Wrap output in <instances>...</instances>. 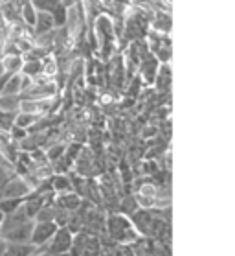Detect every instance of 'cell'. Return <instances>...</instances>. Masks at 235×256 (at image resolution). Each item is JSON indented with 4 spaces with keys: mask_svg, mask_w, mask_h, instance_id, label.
Listing matches in <instances>:
<instances>
[{
    "mask_svg": "<svg viewBox=\"0 0 235 256\" xmlns=\"http://www.w3.org/2000/svg\"><path fill=\"white\" fill-rule=\"evenodd\" d=\"M83 204V198H81L77 192H64V194H57L55 198V206L66 210V212H75Z\"/></svg>",
    "mask_w": 235,
    "mask_h": 256,
    "instance_id": "obj_7",
    "label": "cell"
},
{
    "mask_svg": "<svg viewBox=\"0 0 235 256\" xmlns=\"http://www.w3.org/2000/svg\"><path fill=\"white\" fill-rule=\"evenodd\" d=\"M20 74H24V76L28 78H35L39 76V74H42V61H24Z\"/></svg>",
    "mask_w": 235,
    "mask_h": 256,
    "instance_id": "obj_18",
    "label": "cell"
},
{
    "mask_svg": "<svg viewBox=\"0 0 235 256\" xmlns=\"http://www.w3.org/2000/svg\"><path fill=\"white\" fill-rule=\"evenodd\" d=\"M138 66H140V80L144 82V85H153L156 78V72H158V66H160V61L155 58V54L147 50V52L142 56Z\"/></svg>",
    "mask_w": 235,
    "mask_h": 256,
    "instance_id": "obj_5",
    "label": "cell"
},
{
    "mask_svg": "<svg viewBox=\"0 0 235 256\" xmlns=\"http://www.w3.org/2000/svg\"><path fill=\"white\" fill-rule=\"evenodd\" d=\"M33 188L28 184V180L20 177L18 174L9 175L6 182L0 186V198H15V199H26L31 194Z\"/></svg>",
    "mask_w": 235,
    "mask_h": 256,
    "instance_id": "obj_3",
    "label": "cell"
},
{
    "mask_svg": "<svg viewBox=\"0 0 235 256\" xmlns=\"http://www.w3.org/2000/svg\"><path fill=\"white\" fill-rule=\"evenodd\" d=\"M13 120H15V114L0 111V131H9V128L13 126Z\"/></svg>",
    "mask_w": 235,
    "mask_h": 256,
    "instance_id": "obj_20",
    "label": "cell"
},
{
    "mask_svg": "<svg viewBox=\"0 0 235 256\" xmlns=\"http://www.w3.org/2000/svg\"><path fill=\"white\" fill-rule=\"evenodd\" d=\"M20 94H0V111L17 114L20 111Z\"/></svg>",
    "mask_w": 235,
    "mask_h": 256,
    "instance_id": "obj_10",
    "label": "cell"
},
{
    "mask_svg": "<svg viewBox=\"0 0 235 256\" xmlns=\"http://www.w3.org/2000/svg\"><path fill=\"white\" fill-rule=\"evenodd\" d=\"M53 28H55V24H53L52 15L42 13V12H37L35 22H33V26H31V30H33V37H35V35L48 34V32H52Z\"/></svg>",
    "mask_w": 235,
    "mask_h": 256,
    "instance_id": "obj_8",
    "label": "cell"
},
{
    "mask_svg": "<svg viewBox=\"0 0 235 256\" xmlns=\"http://www.w3.org/2000/svg\"><path fill=\"white\" fill-rule=\"evenodd\" d=\"M35 250V245L31 244H6L4 256H29Z\"/></svg>",
    "mask_w": 235,
    "mask_h": 256,
    "instance_id": "obj_13",
    "label": "cell"
},
{
    "mask_svg": "<svg viewBox=\"0 0 235 256\" xmlns=\"http://www.w3.org/2000/svg\"><path fill=\"white\" fill-rule=\"evenodd\" d=\"M22 92V74H13L6 82L0 94H20Z\"/></svg>",
    "mask_w": 235,
    "mask_h": 256,
    "instance_id": "obj_15",
    "label": "cell"
},
{
    "mask_svg": "<svg viewBox=\"0 0 235 256\" xmlns=\"http://www.w3.org/2000/svg\"><path fill=\"white\" fill-rule=\"evenodd\" d=\"M31 230H33V220H28L2 230L0 238L6 244H31Z\"/></svg>",
    "mask_w": 235,
    "mask_h": 256,
    "instance_id": "obj_4",
    "label": "cell"
},
{
    "mask_svg": "<svg viewBox=\"0 0 235 256\" xmlns=\"http://www.w3.org/2000/svg\"><path fill=\"white\" fill-rule=\"evenodd\" d=\"M24 203V199H15V198H0V210L4 214H11Z\"/></svg>",
    "mask_w": 235,
    "mask_h": 256,
    "instance_id": "obj_19",
    "label": "cell"
},
{
    "mask_svg": "<svg viewBox=\"0 0 235 256\" xmlns=\"http://www.w3.org/2000/svg\"><path fill=\"white\" fill-rule=\"evenodd\" d=\"M13 174H15V170L13 168H9V166H2V164H0V186H2V184L6 182L7 177Z\"/></svg>",
    "mask_w": 235,
    "mask_h": 256,
    "instance_id": "obj_23",
    "label": "cell"
},
{
    "mask_svg": "<svg viewBox=\"0 0 235 256\" xmlns=\"http://www.w3.org/2000/svg\"><path fill=\"white\" fill-rule=\"evenodd\" d=\"M4 252H6V242L0 238V256H4Z\"/></svg>",
    "mask_w": 235,
    "mask_h": 256,
    "instance_id": "obj_25",
    "label": "cell"
},
{
    "mask_svg": "<svg viewBox=\"0 0 235 256\" xmlns=\"http://www.w3.org/2000/svg\"><path fill=\"white\" fill-rule=\"evenodd\" d=\"M4 218H6V214L0 210V227H2V223H4Z\"/></svg>",
    "mask_w": 235,
    "mask_h": 256,
    "instance_id": "obj_27",
    "label": "cell"
},
{
    "mask_svg": "<svg viewBox=\"0 0 235 256\" xmlns=\"http://www.w3.org/2000/svg\"><path fill=\"white\" fill-rule=\"evenodd\" d=\"M31 4H33V8L37 12L48 13V15H53L59 8L63 6L59 0H31Z\"/></svg>",
    "mask_w": 235,
    "mask_h": 256,
    "instance_id": "obj_14",
    "label": "cell"
},
{
    "mask_svg": "<svg viewBox=\"0 0 235 256\" xmlns=\"http://www.w3.org/2000/svg\"><path fill=\"white\" fill-rule=\"evenodd\" d=\"M72 245H74V232L68 227H57L55 234L48 240V244L37 247V249H44L46 252L55 256H64L68 254V250H72Z\"/></svg>",
    "mask_w": 235,
    "mask_h": 256,
    "instance_id": "obj_2",
    "label": "cell"
},
{
    "mask_svg": "<svg viewBox=\"0 0 235 256\" xmlns=\"http://www.w3.org/2000/svg\"><path fill=\"white\" fill-rule=\"evenodd\" d=\"M29 256H55V254H50V252H46V250H40V249H37V247H35V250Z\"/></svg>",
    "mask_w": 235,
    "mask_h": 256,
    "instance_id": "obj_24",
    "label": "cell"
},
{
    "mask_svg": "<svg viewBox=\"0 0 235 256\" xmlns=\"http://www.w3.org/2000/svg\"><path fill=\"white\" fill-rule=\"evenodd\" d=\"M50 184H52V192L55 194V196L72 190V180L63 174H53L52 177H50Z\"/></svg>",
    "mask_w": 235,
    "mask_h": 256,
    "instance_id": "obj_12",
    "label": "cell"
},
{
    "mask_svg": "<svg viewBox=\"0 0 235 256\" xmlns=\"http://www.w3.org/2000/svg\"><path fill=\"white\" fill-rule=\"evenodd\" d=\"M9 134H11V138L15 140V142H22L26 136H28V129H24V128H18V126H15L13 124L11 128H9Z\"/></svg>",
    "mask_w": 235,
    "mask_h": 256,
    "instance_id": "obj_21",
    "label": "cell"
},
{
    "mask_svg": "<svg viewBox=\"0 0 235 256\" xmlns=\"http://www.w3.org/2000/svg\"><path fill=\"white\" fill-rule=\"evenodd\" d=\"M2 34H4V32L0 30V48H2V42H4V39H2Z\"/></svg>",
    "mask_w": 235,
    "mask_h": 256,
    "instance_id": "obj_28",
    "label": "cell"
},
{
    "mask_svg": "<svg viewBox=\"0 0 235 256\" xmlns=\"http://www.w3.org/2000/svg\"><path fill=\"white\" fill-rule=\"evenodd\" d=\"M0 164H2V166H9V168H13V166H11V164H9V162H7V160H6V158H4V157H2V155H0Z\"/></svg>",
    "mask_w": 235,
    "mask_h": 256,
    "instance_id": "obj_26",
    "label": "cell"
},
{
    "mask_svg": "<svg viewBox=\"0 0 235 256\" xmlns=\"http://www.w3.org/2000/svg\"><path fill=\"white\" fill-rule=\"evenodd\" d=\"M64 150H66V148H64L63 144L53 146L52 150H48V153H46V158H48V160H52V162H53V160H59V158L64 155Z\"/></svg>",
    "mask_w": 235,
    "mask_h": 256,
    "instance_id": "obj_22",
    "label": "cell"
},
{
    "mask_svg": "<svg viewBox=\"0 0 235 256\" xmlns=\"http://www.w3.org/2000/svg\"><path fill=\"white\" fill-rule=\"evenodd\" d=\"M35 17H37V10L33 8L31 0H26V2H24V6H22V10H20V18H22V22L28 24V26H33Z\"/></svg>",
    "mask_w": 235,
    "mask_h": 256,
    "instance_id": "obj_17",
    "label": "cell"
},
{
    "mask_svg": "<svg viewBox=\"0 0 235 256\" xmlns=\"http://www.w3.org/2000/svg\"><path fill=\"white\" fill-rule=\"evenodd\" d=\"M0 64H2V70L7 72V74H20L24 59H22V56H4L2 61H0Z\"/></svg>",
    "mask_w": 235,
    "mask_h": 256,
    "instance_id": "obj_11",
    "label": "cell"
},
{
    "mask_svg": "<svg viewBox=\"0 0 235 256\" xmlns=\"http://www.w3.org/2000/svg\"><path fill=\"white\" fill-rule=\"evenodd\" d=\"M107 232L109 236L120 242V244H131V242H136L140 232H138L132 222L127 218L125 214H118V212H112V214L107 216Z\"/></svg>",
    "mask_w": 235,
    "mask_h": 256,
    "instance_id": "obj_1",
    "label": "cell"
},
{
    "mask_svg": "<svg viewBox=\"0 0 235 256\" xmlns=\"http://www.w3.org/2000/svg\"><path fill=\"white\" fill-rule=\"evenodd\" d=\"M37 118H40V116H35V114H29V112L18 111L17 114H15V120H13V124H15V126H18V128L29 129V128H33V126H35Z\"/></svg>",
    "mask_w": 235,
    "mask_h": 256,
    "instance_id": "obj_16",
    "label": "cell"
},
{
    "mask_svg": "<svg viewBox=\"0 0 235 256\" xmlns=\"http://www.w3.org/2000/svg\"><path fill=\"white\" fill-rule=\"evenodd\" d=\"M57 230V223L55 222H35L33 220V230H31V245L35 247H42L48 244V240L52 238Z\"/></svg>",
    "mask_w": 235,
    "mask_h": 256,
    "instance_id": "obj_6",
    "label": "cell"
},
{
    "mask_svg": "<svg viewBox=\"0 0 235 256\" xmlns=\"http://www.w3.org/2000/svg\"><path fill=\"white\" fill-rule=\"evenodd\" d=\"M153 85H155L156 90H160V92L169 90V87H171V68H169V64L167 63H160Z\"/></svg>",
    "mask_w": 235,
    "mask_h": 256,
    "instance_id": "obj_9",
    "label": "cell"
}]
</instances>
